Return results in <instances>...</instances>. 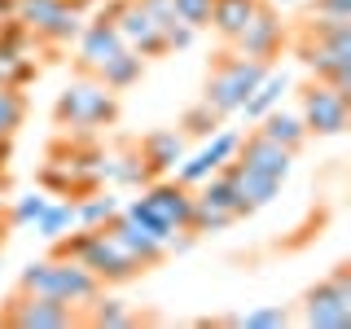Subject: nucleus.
<instances>
[{
	"mask_svg": "<svg viewBox=\"0 0 351 329\" xmlns=\"http://www.w3.org/2000/svg\"><path fill=\"white\" fill-rule=\"evenodd\" d=\"M233 158L241 162V167H250V171H259V175H272V180H281V184H285V175H290V167H294V154L285 149V145H277V141H268L259 127L250 132V136L237 141Z\"/></svg>",
	"mask_w": 351,
	"mask_h": 329,
	"instance_id": "nucleus-11",
	"label": "nucleus"
},
{
	"mask_svg": "<svg viewBox=\"0 0 351 329\" xmlns=\"http://www.w3.org/2000/svg\"><path fill=\"white\" fill-rule=\"evenodd\" d=\"M303 127H307V136H343L347 123H351V97L343 93V88H334V84H321V80H312L303 88Z\"/></svg>",
	"mask_w": 351,
	"mask_h": 329,
	"instance_id": "nucleus-8",
	"label": "nucleus"
},
{
	"mask_svg": "<svg viewBox=\"0 0 351 329\" xmlns=\"http://www.w3.org/2000/svg\"><path fill=\"white\" fill-rule=\"evenodd\" d=\"M14 5L18 0H0V18H14Z\"/></svg>",
	"mask_w": 351,
	"mask_h": 329,
	"instance_id": "nucleus-32",
	"label": "nucleus"
},
{
	"mask_svg": "<svg viewBox=\"0 0 351 329\" xmlns=\"http://www.w3.org/2000/svg\"><path fill=\"white\" fill-rule=\"evenodd\" d=\"M259 132L268 141H277V145H285L290 154H299L303 149V141H307V127H303V119L299 114H285V110H268V114L259 119Z\"/></svg>",
	"mask_w": 351,
	"mask_h": 329,
	"instance_id": "nucleus-20",
	"label": "nucleus"
},
{
	"mask_svg": "<svg viewBox=\"0 0 351 329\" xmlns=\"http://www.w3.org/2000/svg\"><path fill=\"white\" fill-rule=\"evenodd\" d=\"M53 119H58L62 127H75V132L106 127V123H114V119H119V97H114V88H106L101 80H75L58 97Z\"/></svg>",
	"mask_w": 351,
	"mask_h": 329,
	"instance_id": "nucleus-4",
	"label": "nucleus"
},
{
	"mask_svg": "<svg viewBox=\"0 0 351 329\" xmlns=\"http://www.w3.org/2000/svg\"><path fill=\"white\" fill-rule=\"evenodd\" d=\"M27 114V101H22L18 88H0V136H14V127Z\"/></svg>",
	"mask_w": 351,
	"mask_h": 329,
	"instance_id": "nucleus-29",
	"label": "nucleus"
},
{
	"mask_svg": "<svg viewBox=\"0 0 351 329\" xmlns=\"http://www.w3.org/2000/svg\"><path fill=\"white\" fill-rule=\"evenodd\" d=\"M136 149H141V158H145L149 175H162V171H171L176 162L184 158V132H176V127H158V132H145Z\"/></svg>",
	"mask_w": 351,
	"mask_h": 329,
	"instance_id": "nucleus-15",
	"label": "nucleus"
},
{
	"mask_svg": "<svg viewBox=\"0 0 351 329\" xmlns=\"http://www.w3.org/2000/svg\"><path fill=\"white\" fill-rule=\"evenodd\" d=\"M84 307H88L84 321L97 325V329H128V325H136V312H132L123 299H110V294H101V290H97Z\"/></svg>",
	"mask_w": 351,
	"mask_h": 329,
	"instance_id": "nucleus-21",
	"label": "nucleus"
},
{
	"mask_svg": "<svg viewBox=\"0 0 351 329\" xmlns=\"http://www.w3.org/2000/svg\"><path fill=\"white\" fill-rule=\"evenodd\" d=\"M53 246H58V255L80 259L101 285H119V281H132V277L145 272V263L132 255L106 224L101 228H80V233H71V237H58Z\"/></svg>",
	"mask_w": 351,
	"mask_h": 329,
	"instance_id": "nucleus-1",
	"label": "nucleus"
},
{
	"mask_svg": "<svg viewBox=\"0 0 351 329\" xmlns=\"http://www.w3.org/2000/svg\"><path fill=\"white\" fill-rule=\"evenodd\" d=\"M171 5H176V14L189 22L193 31H206V27H211V5H215V0H171Z\"/></svg>",
	"mask_w": 351,
	"mask_h": 329,
	"instance_id": "nucleus-31",
	"label": "nucleus"
},
{
	"mask_svg": "<svg viewBox=\"0 0 351 329\" xmlns=\"http://www.w3.org/2000/svg\"><path fill=\"white\" fill-rule=\"evenodd\" d=\"M241 219V202L224 171H211L202 184H193V211H189V233H219V228Z\"/></svg>",
	"mask_w": 351,
	"mask_h": 329,
	"instance_id": "nucleus-7",
	"label": "nucleus"
},
{
	"mask_svg": "<svg viewBox=\"0 0 351 329\" xmlns=\"http://www.w3.org/2000/svg\"><path fill=\"white\" fill-rule=\"evenodd\" d=\"M31 75H36V62H31V58L0 49V88H22Z\"/></svg>",
	"mask_w": 351,
	"mask_h": 329,
	"instance_id": "nucleus-26",
	"label": "nucleus"
},
{
	"mask_svg": "<svg viewBox=\"0 0 351 329\" xmlns=\"http://www.w3.org/2000/svg\"><path fill=\"white\" fill-rule=\"evenodd\" d=\"M106 228H110V233H114L119 241H123V246H128V250H132V255H136L141 263H145V268H158V263L167 259V246H162V241L154 237V233H145V228H141L132 215H123V211H119V215L110 219Z\"/></svg>",
	"mask_w": 351,
	"mask_h": 329,
	"instance_id": "nucleus-16",
	"label": "nucleus"
},
{
	"mask_svg": "<svg viewBox=\"0 0 351 329\" xmlns=\"http://www.w3.org/2000/svg\"><path fill=\"white\" fill-rule=\"evenodd\" d=\"M75 321L80 316H75L71 303H58L49 294H31V290H18L0 307V325H9V329H66Z\"/></svg>",
	"mask_w": 351,
	"mask_h": 329,
	"instance_id": "nucleus-9",
	"label": "nucleus"
},
{
	"mask_svg": "<svg viewBox=\"0 0 351 329\" xmlns=\"http://www.w3.org/2000/svg\"><path fill=\"white\" fill-rule=\"evenodd\" d=\"M259 9V0H215L211 5V27L219 31L224 40H233L241 27L250 22V14Z\"/></svg>",
	"mask_w": 351,
	"mask_h": 329,
	"instance_id": "nucleus-24",
	"label": "nucleus"
},
{
	"mask_svg": "<svg viewBox=\"0 0 351 329\" xmlns=\"http://www.w3.org/2000/svg\"><path fill=\"white\" fill-rule=\"evenodd\" d=\"M285 40V27H281V14L268 5V0H259V9L250 14V22L237 31L228 44H237L241 58H259V62H272V53L281 49Z\"/></svg>",
	"mask_w": 351,
	"mask_h": 329,
	"instance_id": "nucleus-10",
	"label": "nucleus"
},
{
	"mask_svg": "<svg viewBox=\"0 0 351 329\" xmlns=\"http://www.w3.org/2000/svg\"><path fill=\"white\" fill-rule=\"evenodd\" d=\"M75 40H80V58H75V66H80L84 75H97V71H101V66H106L110 58H114L119 49H123L119 31L110 27V22H106L101 14L88 22V27H80V36H75Z\"/></svg>",
	"mask_w": 351,
	"mask_h": 329,
	"instance_id": "nucleus-14",
	"label": "nucleus"
},
{
	"mask_svg": "<svg viewBox=\"0 0 351 329\" xmlns=\"http://www.w3.org/2000/svg\"><path fill=\"white\" fill-rule=\"evenodd\" d=\"M71 228H80L75 224V197H49V206H44L40 219H36V237L58 241V237L71 233Z\"/></svg>",
	"mask_w": 351,
	"mask_h": 329,
	"instance_id": "nucleus-23",
	"label": "nucleus"
},
{
	"mask_svg": "<svg viewBox=\"0 0 351 329\" xmlns=\"http://www.w3.org/2000/svg\"><path fill=\"white\" fill-rule=\"evenodd\" d=\"M285 93H290V80H285V71H272V66H268V75H263V80L255 84V93L241 101L237 114H246L250 123H259L268 110H277V106H281V97H285Z\"/></svg>",
	"mask_w": 351,
	"mask_h": 329,
	"instance_id": "nucleus-17",
	"label": "nucleus"
},
{
	"mask_svg": "<svg viewBox=\"0 0 351 329\" xmlns=\"http://www.w3.org/2000/svg\"><path fill=\"white\" fill-rule=\"evenodd\" d=\"M119 215V197L114 193H88L84 202H75V224L80 228H101Z\"/></svg>",
	"mask_w": 351,
	"mask_h": 329,
	"instance_id": "nucleus-25",
	"label": "nucleus"
},
{
	"mask_svg": "<svg viewBox=\"0 0 351 329\" xmlns=\"http://www.w3.org/2000/svg\"><path fill=\"white\" fill-rule=\"evenodd\" d=\"M44 206H49V193H27V197H18V202H14V211H9V224H14V228L36 224Z\"/></svg>",
	"mask_w": 351,
	"mask_h": 329,
	"instance_id": "nucleus-30",
	"label": "nucleus"
},
{
	"mask_svg": "<svg viewBox=\"0 0 351 329\" xmlns=\"http://www.w3.org/2000/svg\"><path fill=\"white\" fill-rule=\"evenodd\" d=\"M18 290L49 294V299H58V303L84 307L97 290H101V281H97L80 259L58 255V259H36V263H27V268H22V277H18Z\"/></svg>",
	"mask_w": 351,
	"mask_h": 329,
	"instance_id": "nucleus-2",
	"label": "nucleus"
},
{
	"mask_svg": "<svg viewBox=\"0 0 351 329\" xmlns=\"http://www.w3.org/2000/svg\"><path fill=\"white\" fill-rule=\"evenodd\" d=\"M101 180L110 184H149L154 175L141 158V149H123V154H101Z\"/></svg>",
	"mask_w": 351,
	"mask_h": 329,
	"instance_id": "nucleus-19",
	"label": "nucleus"
},
{
	"mask_svg": "<svg viewBox=\"0 0 351 329\" xmlns=\"http://www.w3.org/2000/svg\"><path fill=\"white\" fill-rule=\"evenodd\" d=\"M219 171H224V180L233 184V193H237V202H241V219H246V215H255L259 206H268L272 197L281 193V180H272V175H259V171L241 167L237 158H228Z\"/></svg>",
	"mask_w": 351,
	"mask_h": 329,
	"instance_id": "nucleus-13",
	"label": "nucleus"
},
{
	"mask_svg": "<svg viewBox=\"0 0 351 329\" xmlns=\"http://www.w3.org/2000/svg\"><path fill=\"white\" fill-rule=\"evenodd\" d=\"M219 123H224V119H219V114H215V110L206 106V101H197V106H189V110H184V119H180L184 136H202V141L211 136V132H215Z\"/></svg>",
	"mask_w": 351,
	"mask_h": 329,
	"instance_id": "nucleus-27",
	"label": "nucleus"
},
{
	"mask_svg": "<svg viewBox=\"0 0 351 329\" xmlns=\"http://www.w3.org/2000/svg\"><path fill=\"white\" fill-rule=\"evenodd\" d=\"M141 71H145V58H141V53H132V49H119L114 58L97 71V80H101L106 88H114V93H123V88H132V84L141 80Z\"/></svg>",
	"mask_w": 351,
	"mask_h": 329,
	"instance_id": "nucleus-22",
	"label": "nucleus"
},
{
	"mask_svg": "<svg viewBox=\"0 0 351 329\" xmlns=\"http://www.w3.org/2000/svg\"><path fill=\"white\" fill-rule=\"evenodd\" d=\"M101 18L119 31L123 49L141 53V58H162V53H167V40H162L158 22L149 18V9L141 5V0H110L101 9Z\"/></svg>",
	"mask_w": 351,
	"mask_h": 329,
	"instance_id": "nucleus-6",
	"label": "nucleus"
},
{
	"mask_svg": "<svg viewBox=\"0 0 351 329\" xmlns=\"http://www.w3.org/2000/svg\"><path fill=\"white\" fill-rule=\"evenodd\" d=\"M0 237H5V233H0Z\"/></svg>",
	"mask_w": 351,
	"mask_h": 329,
	"instance_id": "nucleus-33",
	"label": "nucleus"
},
{
	"mask_svg": "<svg viewBox=\"0 0 351 329\" xmlns=\"http://www.w3.org/2000/svg\"><path fill=\"white\" fill-rule=\"evenodd\" d=\"M141 5H145V9H149V18L158 22L162 40H167V53H171V49H189V44L197 40V31H193L180 14H176L171 0H141Z\"/></svg>",
	"mask_w": 351,
	"mask_h": 329,
	"instance_id": "nucleus-18",
	"label": "nucleus"
},
{
	"mask_svg": "<svg viewBox=\"0 0 351 329\" xmlns=\"http://www.w3.org/2000/svg\"><path fill=\"white\" fill-rule=\"evenodd\" d=\"M303 325L312 329H347L351 325V263L334 268V277L303 294Z\"/></svg>",
	"mask_w": 351,
	"mask_h": 329,
	"instance_id": "nucleus-5",
	"label": "nucleus"
},
{
	"mask_svg": "<svg viewBox=\"0 0 351 329\" xmlns=\"http://www.w3.org/2000/svg\"><path fill=\"white\" fill-rule=\"evenodd\" d=\"M141 202H145V211L154 219H162L167 228H189V211H193V189L180 180H158L149 184L145 193H141Z\"/></svg>",
	"mask_w": 351,
	"mask_h": 329,
	"instance_id": "nucleus-12",
	"label": "nucleus"
},
{
	"mask_svg": "<svg viewBox=\"0 0 351 329\" xmlns=\"http://www.w3.org/2000/svg\"><path fill=\"white\" fill-rule=\"evenodd\" d=\"M281 325H290V312L281 303L255 307V312H237V329H281Z\"/></svg>",
	"mask_w": 351,
	"mask_h": 329,
	"instance_id": "nucleus-28",
	"label": "nucleus"
},
{
	"mask_svg": "<svg viewBox=\"0 0 351 329\" xmlns=\"http://www.w3.org/2000/svg\"><path fill=\"white\" fill-rule=\"evenodd\" d=\"M268 66H272V62L241 58V53H224V58L215 62V71H211V80H206V88H202V101L211 106L219 119L237 114L241 101L255 93V84L268 75Z\"/></svg>",
	"mask_w": 351,
	"mask_h": 329,
	"instance_id": "nucleus-3",
	"label": "nucleus"
}]
</instances>
